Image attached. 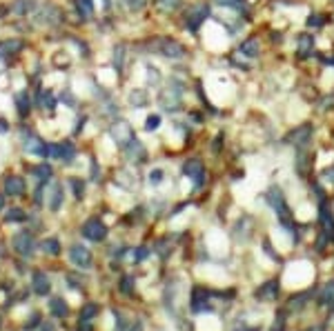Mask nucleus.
I'll list each match as a JSON object with an SVG mask.
<instances>
[{"label": "nucleus", "mask_w": 334, "mask_h": 331, "mask_svg": "<svg viewBox=\"0 0 334 331\" xmlns=\"http://www.w3.org/2000/svg\"><path fill=\"white\" fill-rule=\"evenodd\" d=\"M190 91L187 80L180 78L178 73H172L163 83V87L156 93V103L167 113H183L185 111V96Z\"/></svg>", "instance_id": "obj_1"}, {"label": "nucleus", "mask_w": 334, "mask_h": 331, "mask_svg": "<svg viewBox=\"0 0 334 331\" xmlns=\"http://www.w3.org/2000/svg\"><path fill=\"white\" fill-rule=\"evenodd\" d=\"M214 18V5L212 0H194L183 11V27L187 33L198 36L200 29L207 25V20Z\"/></svg>", "instance_id": "obj_2"}, {"label": "nucleus", "mask_w": 334, "mask_h": 331, "mask_svg": "<svg viewBox=\"0 0 334 331\" xmlns=\"http://www.w3.org/2000/svg\"><path fill=\"white\" fill-rule=\"evenodd\" d=\"M147 51L156 53V56L165 60H172V63H180V60H185L190 56V49L174 36H154L147 43Z\"/></svg>", "instance_id": "obj_3"}, {"label": "nucleus", "mask_w": 334, "mask_h": 331, "mask_svg": "<svg viewBox=\"0 0 334 331\" xmlns=\"http://www.w3.org/2000/svg\"><path fill=\"white\" fill-rule=\"evenodd\" d=\"M232 56L236 60H240V63H245V65L256 63V60L263 56V40H261L256 33H250V36L238 38V43H236V47H234Z\"/></svg>", "instance_id": "obj_4"}, {"label": "nucleus", "mask_w": 334, "mask_h": 331, "mask_svg": "<svg viewBox=\"0 0 334 331\" xmlns=\"http://www.w3.org/2000/svg\"><path fill=\"white\" fill-rule=\"evenodd\" d=\"M294 43V58L299 63H305V60H314L317 56V33L314 31H296L292 38Z\"/></svg>", "instance_id": "obj_5"}, {"label": "nucleus", "mask_w": 334, "mask_h": 331, "mask_svg": "<svg viewBox=\"0 0 334 331\" xmlns=\"http://www.w3.org/2000/svg\"><path fill=\"white\" fill-rule=\"evenodd\" d=\"M314 143V125L312 123H301L292 127L283 136V145L294 147V149H310Z\"/></svg>", "instance_id": "obj_6"}, {"label": "nucleus", "mask_w": 334, "mask_h": 331, "mask_svg": "<svg viewBox=\"0 0 334 331\" xmlns=\"http://www.w3.org/2000/svg\"><path fill=\"white\" fill-rule=\"evenodd\" d=\"M47 158L63 160V163H73V158H76V147H73L71 140L51 143V145H47Z\"/></svg>", "instance_id": "obj_7"}, {"label": "nucleus", "mask_w": 334, "mask_h": 331, "mask_svg": "<svg viewBox=\"0 0 334 331\" xmlns=\"http://www.w3.org/2000/svg\"><path fill=\"white\" fill-rule=\"evenodd\" d=\"M183 173L194 182V187H196V189H200V187L205 185L207 171H205V163H203L200 158H190V160H185Z\"/></svg>", "instance_id": "obj_8"}, {"label": "nucleus", "mask_w": 334, "mask_h": 331, "mask_svg": "<svg viewBox=\"0 0 334 331\" xmlns=\"http://www.w3.org/2000/svg\"><path fill=\"white\" fill-rule=\"evenodd\" d=\"M109 133L114 136V140L118 143L120 149H125V147L129 145L134 138H136V136H134V129L125 123V120H116V123H114V125L109 127Z\"/></svg>", "instance_id": "obj_9"}, {"label": "nucleus", "mask_w": 334, "mask_h": 331, "mask_svg": "<svg viewBox=\"0 0 334 331\" xmlns=\"http://www.w3.org/2000/svg\"><path fill=\"white\" fill-rule=\"evenodd\" d=\"M85 236L87 240H94V242H100L107 236V227H105V222L100 220V218H89L83 225V231H80Z\"/></svg>", "instance_id": "obj_10"}, {"label": "nucleus", "mask_w": 334, "mask_h": 331, "mask_svg": "<svg viewBox=\"0 0 334 331\" xmlns=\"http://www.w3.org/2000/svg\"><path fill=\"white\" fill-rule=\"evenodd\" d=\"M23 147L29 156H38V158H47V143L43 138H38L36 133L27 131L25 133V140H23Z\"/></svg>", "instance_id": "obj_11"}, {"label": "nucleus", "mask_w": 334, "mask_h": 331, "mask_svg": "<svg viewBox=\"0 0 334 331\" xmlns=\"http://www.w3.org/2000/svg\"><path fill=\"white\" fill-rule=\"evenodd\" d=\"M332 23V16L330 13H325V11H310L305 16V29L307 31H323L327 25Z\"/></svg>", "instance_id": "obj_12"}, {"label": "nucleus", "mask_w": 334, "mask_h": 331, "mask_svg": "<svg viewBox=\"0 0 334 331\" xmlns=\"http://www.w3.org/2000/svg\"><path fill=\"white\" fill-rule=\"evenodd\" d=\"M150 103H152V93L145 87H134L127 93V105L134 107V109H145V107H150Z\"/></svg>", "instance_id": "obj_13"}, {"label": "nucleus", "mask_w": 334, "mask_h": 331, "mask_svg": "<svg viewBox=\"0 0 334 331\" xmlns=\"http://www.w3.org/2000/svg\"><path fill=\"white\" fill-rule=\"evenodd\" d=\"M69 258H71L73 265H78V267H83V269H89L91 262H94L91 251H89V249H85L83 245H73L69 249Z\"/></svg>", "instance_id": "obj_14"}, {"label": "nucleus", "mask_w": 334, "mask_h": 331, "mask_svg": "<svg viewBox=\"0 0 334 331\" xmlns=\"http://www.w3.org/2000/svg\"><path fill=\"white\" fill-rule=\"evenodd\" d=\"M11 245L20 256H31V251H33V238H31V233H27V231H20L13 236Z\"/></svg>", "instance_id": "obj_15"}, {"label": "nucleus", "mask_w": 334, "mask_h": 331, "mask_svg": "<svg viewBox=\"0 0 334 331\" xmlns=\"http://www.w3.org/2000/svg\"><path fill=\"white\" fill-rule=\"evenodd\" d=\"M123 151H125V156L129 158L132 163H145V160H147V149H145V145L140 143L138 138H134Z\"/></svg>", "instance_id": "obj_16"}, {"label": "nucleus", "mask_w": 334, "mask_h": 331, "mask_svg": "<svg viewBox=\"0 0 334 331\" xmlns=\"http://www.w3.org/2000/svg\"><path fill=\"white\" fill-rule=\"evenodd\" d=\"M13 105H16V111L20 118H27L31 113V96L29 91H18L13 96Z\"/></svg>", "instance_id": "obj_17"}, {"label": "nucleus", "mask_w": 334, "mask_h": 331, "mask_svg": "<svg viewBox=\"0 0 334 331\" xmlns=\"http://www.w3.org/2000/svg\"><path fill=\"white\" fill-rule=\"evenodd\" d=\"M36 105L40 107V109H45L49 116H53V111H56V96L45 89V91H36Z\"/></svg>", "instance_id": "obj_18"}, {"label": "nucleus", "mask_w": 334, "mask_h": 331, "mask_svg": "<svg viewBox=\"0 0 334 331\" xmlns=\"http://www.w3.org/2000/svg\"><path fill=\"white\" fill-rule=\"evenodd\" d=\"M125 58H127V47L123 43L114 45V58H112V65H114V71L118 73V76H123L125 73Z\"/></svg>", "instance_id": "obj_19"}, {"label": "nucleus", "mask_w": 334, "mask_h": 331, "mask_svg": "<svg viewBox=\"0 0 334 331\" xmlns=\"http://www.w3.org/2000/svg\"><path fill=\"white\" fill-rule=\"evenodd\" d=\"M5 193L7 196H23L25 193V180L20 176H7L5 178Z\"/></svg>", "instance_id": "obj_20"}, {"label": "nucleus", "mask_w": 334, "mask_h": 331, "mask_svg": "<svg viewBox=\"0 0 334 331\" xmlns=\"http://www.w3.org/2000/svg\"><path fill=\"white\" fill-rule=\"evenodd\" d=\"M145 69H147V87L150 89H160L163 87V73H160V69L152 63H147Z\"/></svg>", "instance_id": "obj_21"}, {"label": "nucleus", "mask_w": 334, "mask_h": 331, "mask_svg": "<svg viewBox=\"0 0 334 331\" xmlns=\"http://www.w3.org/2000/svg\"><path fill=\"white\" fill-rule=\"evenodd\" d=\"M31 285H33V291H36L38 296H45V294H49V278L43 274V271H36L31 276Z\"/></svg>", "instance_id": "obj_22"}, {"label": "nucleus", "mask_w": 334, "mask_h": 331, "mask_svg": "<svg viewBox=\"0 0 334 331\" xmlns=\"http://www.w3.org/2000/svg\"><path fill=\"white\" fill-rule=\"evenodd\" d=\"M36 9V0H13L11 3V13L16 16H29Z\"/></svg>", "instance_id": "obj_23"}, {"label": "nucleus", "mask_w": 334, "mask_h": 331, "mask_svg": "<svg viewBox=\"0 0 334 331\" xmlns=\"http://www.w3.org/2000/svg\"><path fill=\"white\" fill-rule=\"evenodd\" d=\"M23 49V40H5V43H0V58H7V56H16V53Z\"/></svg>", "instance_id": "obj_24"}, {"label": "nucleus", "mask_w": 334, "mask_h": 331, "mask_svg": "<svg viewBox=\"0 0 334 331\" xmlns=\"http://www.w3.org/2000/svg\"><path fill=\"white\" fill-rule=\"evenodd\" d=\"M152 5L158 11H165V13H174V11L183 9V0H152Z\"/></svg>", "instance_id": "obj_25"}, {"label": "nucleus", "mask_w": 334, "mask_h": 331, "mask_svg": "<svg viewBox=\"0 0 334 331\" xmlns=\"http://www.w3.org/2000/svg\"><path fill=\"white\" fill-rule=\"evenodd\" d=\"M73 5H76V11H78V16L83 20H89L94 16V11H96L94 0H73Z\"/></svg>", "instance_id": "obj_26"}, {"label": "nucleus", "mask_w": 334, "mask_h": 331, "mask_svg": "<svg viewBox=\"0 0 334 331\" xmlns=\"http://www.w3.org/2000/svg\"><path fill=\"white\" fill-rule=\"evenodd\" d=\"M160 125H163V116H160V113H156V111H152L150 116L145 118L143 129H145L147 133H154V131H158V129H160Z\"/></svg>", "instance_id": "obj_27"}, {"label": "nucleus", "mask_w": 334, "mask_h": 331, "mask_svg": "<svg viewBox=\"0 0 334 331\" xmlns=\"http://www.w3.org/2000/svg\"><path fill=\"white\" fill-rule=\"evenodd\" d=\"M31 173L36 176V178H38L40 182H47V180L51 178L53 169H51V165H49V163H40V165H36V167H31Z\"/></svg>", "instance_id": "obj_28"}, {"label": "nucleus", "mask_w": 334, "mask_h": 331, "mask_svg": "<svg viewBox=\"0 0 334 331\" xmlns=\"http://www.w3.org/2000/svg\"><path fill=\"white\" fill-rule=\"evenodd\" d=\"M60 202H63V187L53 185L51 187V196H49V209L51 211H56V209L60 207Z\"/></svg>", "instance_id": "obj_29"}, {"label": "nucleus", "mask_w": 334, "mask_h": 331, "mask_svg": "<svg viewBox=\"0 0 334 331\" xmlns=\"http://www.w3.org/2000/svg\"><path fill=\"white\" fill-rule=\"evenodd\" d=\"M49 311L53 316H58V318H63V316H67V311H69V309H67V305L60 298H51L49 300Z\"/></svg>", "instance_id": "obj_30"}, {"label": "nucleus", "mask_w": 334, "mask_h": 331, "mask_svg": "<svg viewBox=\"0 0 334 331\" xmlns=\"http://www.w3.org/2000/svg\"><path fill=\"white\" fill-rule=\"evenodd\" d=\"M69 187L73 189V198L76 200L85 198V180L83 178H69Z\"/></svg>", "instance_id": "obj_31"}, {"label": "nucleus", "mask_w": 334, "mask_h": 331, "mask_svg": "<svg viewBox=\"0 0 334 331\" xmlns=\"http://www.w3.org/2000/svg\"><path fill=\"white\" fill-rule=\"evenodd\" d=\"M25 218H27V216H25V211H23V209H18V207L9 209V213L5 216V220H7V222H23Z\"/></svg>", "instance_id": "obj_32"}, {"label": "nucleus", "mask_w": 334, "mask_h": 331, "mask_svg": "<svg viewBox=\"0 0 334 331\" xmlns=\"http://www.w3.org/2000/svg\"><path fill=\"white\" fill-rule=\"evenodd\" d=\"M43 249H45V254L58 256V254H60V242H58L56 238H49V240H45V242H43Z\"/></svg>", "instance_id": "obj_33"}, {"label": "nucleus", "mask_w": 334, "mask_h": 331, "mask_svg": "<svg viewBox=\"0 0 334 331\" xmlns=\"http://www.w3.org/2000/svg\"><path fill=\"white\" fill-rule=\"evenodd\" d=\"M223 140H225V131H218L216 136L212 138V145H210V149H212L214 153H220V151H223Z\"/></svg>", "instance_id": "obj_34"}, {"label": "nucleus", "mask_w": 334, "mask_h": 331, "mask_svg": "<svg viewBox=\"0 0 334 331\" xmlns=\"http://www.w3.org/2000/svg\"><path fill=\"white\" fill-rule=\"evenodd\" d=\"M125 5H127V9H129L132 13H138V11H143L147 7V0H125Z\"/></svg>", "instance_id": "obj_35"}, {"label": "nucleus", "mask_w": 334, "mask_h": 331, "mask_svg": "<svg viewBox=\"0 0 334 331\" xmlns=\"http://www.w3.org/2000/svg\"><path fill=\"white\" fill-rule=\"evenodd\" d=\"M163 178H165L163 169H152V171H150V182H152V185H160Z\"/></svg>", "instance_id": "obj_36"}, {"label": "nucleus", "mask_w": 334, "mask_h": 331, "mask_svg": "<svg viewBox=\"0 0 334 331\" xmlns=\"http://www.w3.org/2000/svg\"><path fill=\"white\" fill-rule=\"evenodd\" d=\"M96 311H98V307H96V305H89L87 309H83V311H80V318H87V320H89Z\"/></svg>", "instance_id": "obj_37"}, {"label": "nucleus", "mask_w": 334, "mask_h": 331, "mask_svg": "<svg viewBox=\"0 0 334 331\" xmlns=\"http://www.w3.org/2000/svg\"><path fill=\"white\" fill-rule=\"evenodd\" d=\"M63 100H65V103H69V107H71V109H76V96H73V93L71 91H65L63 93Z\"/></svg>", "instance_id": "obj_38"}, {"label": "nucleus", "mask_w": 334, "mask_h": 331, "mask_svg": "<svg viewBox=\"0 0 334 331\" xmlns=\"http://www.w3.org/2000/svg\"><path fill=\"white\" fill-rule=\"evenodd\" d=\"M134 258H136V260H145V258H147V249L140 247V251L136 249V251H134Z\"/></svg>", "instance_id": "obj_39"}, {"label": "nucleus", "mask_w": 334, "mask_h": 331, "mask_svg": "<svg viewBox=\"0 0 334 331\" xmlns=\"http://www.w3.org/2000/svg\"><path fill=\"white\" fill-rule=\"evenodd\" d=\"M78 331H91V325H89V320H87V318H80Z\"/></svg>", "instance_id": "obj_40"}, {"label": "nucleus", "mask_w": 334, "mask_h": 331, "mask_svg": "<svg viewBox=\"0 0 334 331\" xmlns=\"http://www.w3.org/2000/svg\"><path fill=\"white\" fill-rule=\"evenodd\" d=\"M7 131H9V123L5 118H0V133H7Z\"/></svg>", "instance_id": "obj_41"}, {"label": "nucleus", "mask_w": 334, "mask_h": 331, "mask_svg": "<svg viewBox=\"0 0 334 331\" xmlns=\"http://www.w3.org/2000/svg\"><path fill=\"white\" fill-rule=\"evenodd\" d=\"M129 285H132V278H125V280H123V291L129 294V291H132V287H129Z\"/></svg>", "instance_id": "obj_42"}, {"label": "nucleus", "mask_w": 334, "mask_h": 331, "mask_svg": "<svg viewBox=\"0 0 334 331\" xmlns=\"http://www.w3.org/2000/svg\"><path fill=\"white\" fill-rule=\"evenodd\" d=\"M103 7H105V9H109L112 3H109V0H103Z\"/></svg>", "instance_id": "obj_43"}, {"label": "nucleus", "mask_w": 334, "mask_h": 331, "mask_svg": "<svg viewBox=\"0 0 334 331\" xmlns=\"http://www.w3.org/2000/svg\"><path fill=\"white\" fill-rule=\"evenodd\" d=\"M5 207V196H0V209Z\"/></svg>", "instance_id": "obj_44"}, {"label": "nucleus", "mask_w": 334, "mask_h": 331, "mask_svg": "<svg viewBox=\"0 0 334 331\" xmlns=\"http://www.w3.org/2000/svg\"><path fill=\"white\" fill-rule=\"evenodd\" d=\"M332 5H334V0H332Z\"/></svg>", "instance_id": "obj_45"}, {"label": "nucleus", "mask_w": 334, "mask_h": 331, "mask_svg": "<svg viewBox=\"0 0 334 331\" xmlns=\"http://www.w3.org/2000/svg\"><path fill=\"white\" fill-rule=\"evenodd\" d=\"M49 331H51V329H49Z\"/></svg>", "instance_id": "obj_46"}]
</instances>
